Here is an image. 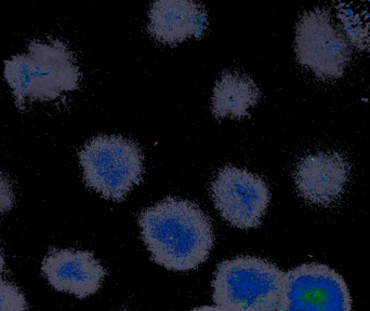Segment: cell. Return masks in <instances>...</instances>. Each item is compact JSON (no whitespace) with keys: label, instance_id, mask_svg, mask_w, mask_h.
Here are the masks:
<instances>
[{"label":"cell","instance_id":"6da1fadb","mask_svg":"<svg viewBox=\"0 0 370 311\" xmlns=\"http://www.w3.org/2000/svg\"><path fill=\"white\" fill-rule=\"evenodd\" d=\"M139 225L152 258L169 271L196 269L215 242L209 217L187 200L167 198L156 203L141 213Z\"/></svg>","mask_w":370,"mask_h":311},{"label":"cell","instance_id":"7a4b0ae2","mask_svg":"<svg viewBox=\"0 0 370 311\" xmlns=\"http://www.w3.org/2000/svg\"><path fill=\"white\" fill-rule=\"evenodd\" d=\"M5 78L21 108L74 91L80 86V71L74 54L62 41H34L27 53L5 62Z\"/></svg>","mask_w":370,"mask_h":311},{"label":"cell","instance_id":"3957f363","mask_svg":"<svg viewBox=\"0 0 370 311\" xmlns=\"http://www.w3.org/2000/svg\"><path fill=\"white\" fill-rule=\"evenodd\" d=\"M284 273L262 258L224 260L212 281V299L223 311H279Z\"/></svg>","mask_w":370,"mask_h":311},{"label":"cell","instance_id":"277c9868","mask_svg":"<svg viewBox=\"0 0 370 311\" xmlns=\"http://www.w3.org/2000/svg\"><path fill=\"white\" fill-rule=\"evenodd\" d=\"M80 161L87 186L115 201L126 198L144 172L140 147L123 136H97L80 151Z\"/></svg>","mask_w":370,"mask_h":311},{"label":"cell","instance_id":"5b68a950","mask_svg":"<svg viewBox=\"0 0 370 311\" xmlns=\"http://www.w3.org/2000/svg\"><path fill=\"white\" fill-rule=\"evenodd\" d=\"M350 48L329 13L315 9L304 13L296 29L299 63L321 79H337L351 61Z\"/></svg>","mask_w":370,"mask_h":311},{"label":"cell","instance_id":"8992f818","mask_svg":"<svg viewBox=\"0 0 370 311\" xmlns=\"http://www.w3.org/2000/svg\"><path fill=\"white\" fill-rule=\"evenodd\" d=\"M345 279L323 264H303L284 273L279 311H351Z\"/></svg>","mask_w":370,"mask_h":311},{"label":"cell","instance_id":"52a82bcc","mask_svg":"<svg viewBox=\"0 0 370 311\" xmlns=\"http://www.w3.org/2000/svg\"><path fill=\"white\" fill-rule=\"evenodd\" d=\"M211 197L221 216L242 229L257 227L270 202L266 182L245 169L235 166L220 170L211 184Z\"/></svg>","mask_w":370,"mask_h":311},{"label":"cell","instance_id":"ba28073f","mask_svg":"<svg viewBox=\"0 0 370 311\" xmlns=\"http://www.w3.org/2000/svg\"><path fill=\"white\" fill-rule=\"evenodd\" d=\"M299 195L319 207L336 203L345 194L350 166L336 151H319L299 161L294 173Z\"/></svg>","mask_w":370,"mask_h":311},{"label":"cell","instance_id":"9c48e42d","mask_svg":"<svg viewBox=\"0 0 370 311\" xmlns=\"http://www.w3.org/2000/svg\"><path fill=\"white\" fill-rule=\"evenodd\" d=\"M41 271L56 291L78 299L97 293L106 275L105 268L91 252L69 249L49 253L43 260Z\"/></svg>","mask_w":370,"mask_h":311},{"label":"cell","instance_id":"30bf717a","mask_svg":"<svg viewBox=\"0 0 370 311\" xmlns=\"http://www.w3.org/2000/svg\"><path fill=\"white\" fill-rule=\"evenodd\" d=\"M148 31L163 44H179L199 38L207 27V13L200 3L185 0H161L148 12Z\"/></svg>","mask_w":370,"mask_h":311},{"label":"cell","instance_id":"8fae6325","mask_svg":"<svg viewBox=\"0 0 370 311\" xmlns=\"http://www.w3.org/2000/svg\"><path fill=\"white\" fill-rule=\"evenodd\" d=\"M260 97L257 84L248 75L227 72L221 76L212 97V112L217 118L242 119Z\"/></svg>","mask_w":370,"mask_h":311},{"label":"cell","instance_id":"7c38bea8","mask_svg":"<svg viewBox=\"0 0 370 311\" xmlns=\"http://www.w3.org/2000/svg\"><path fill=\"white\" fill-rule=\"evenodd\" d=\"M0 311H27L23 292L5 279H0Z\"/></svg>","mask_w":370,"mask_h":311},{"label":"cell","instance_id":"4fadbf2b","mask_svg":"<svg viewBox=\"0 0 370 311\" xmlns=\"http://www.w3.org/2000/svg\"><path fill=\"white\" fill-rule=\"evenodd\" d=\"M14 194L8 179L0 173V216L12 208Z\"/></svg>","mask_w":370,"mask_h":311},{"label":"cell","instance_id":"5bb4252c","mask_svg":"<svg viewBox=\"0 0 370 311\" xmlns=\"http://www.w3.org/2000/svg\"><path fill=\"white\" fill-rule=\"evenodd\" d=\"M191 311H223L222 309H220L219 307L213 306H203L198 307V308L193 309Z\"/></svg>","mask_w":370,"mask_h":311},{"label":"cell","instance_id":"9a60e30c","mask_svg":"<svg viewBox=\"0 0 370 311\" xmlns=\"http://www.w3.org/2000/svg\"><path fill=\"white\" fill-rule=\"evenodd\" d=\"M5 256H3V251L0 249V275L5 271Z\"/></svg>","mask_w":370,"mask_h":311},{"label":"cell","instance_id":"2e32d148","mask_svg":"<svg viewBox=\"0 0 370 311\" xmlns=\"http://www.w3.org/2000/svg\"><path fill=\"white\" fill-rule=\"evenodd\" d=\"M123 311H128V310H123Z\"/></svg>","mask_w":370,"mask_h":311}]
</instances>
